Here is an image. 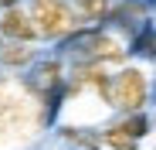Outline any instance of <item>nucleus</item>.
Returning <instances> with one entry per match:
<instances>
[{"label": "nucleus", "mask_w": 156, "mask_h": 150, "mask_svg": "<svg viewBox=\"0 0 156 150\" xmlns=\"http://www.w3.org/2000/svg\"><path fill=\"white\" fill-rule=\"evenodd\" d=\"M48 130L41 103L10 79L0 75V150H24L34 137Z\"/></svg>", "instance_id": "f257e3e1"}, {"label": "nucleus", "mask_w": 156, "mask_h": 150, "mask_svg": "<svg viewBox=\"0 0 156 150\" xmlns=\"http://www.w3.org/2000/svg\"><path fill=\"white\" fill-rule=\"evenodd\" d=\"M153 103V79L139 68V65H122L119 72H112L109 82V109L115 113H143Z\"/></svg>", "instance_id": "f03ea898"}, {"label": "nucleus", "mask_w": 156, "mask_h": 150, "mask_svg": "<svg viewBox=\"0 0 156 150\" xmlns=\"http://www.w3.org/2000/svg\"><path fill=\"white\" fill-rule=\"evenodd\" d=\"M31 17L41 41H55V44L68 38L75 28H82L68 0H31Z\"/></svg>", "instance_id": "7ed1b4c3"}, {"label": "nucleus", "mask_w": 156, "mask_h": 150, "mask_svg": "<svg viewBox=\"0 0 156 150\" xmlns=\"http://www.w3.org/2000/svg\"><path fill=\"white\" fill-rule=\"evenodd\" d=\"M153 130V119L149 113H119V119H112L105 130H102V147H109V150H129V147H136L146 133Z\"/></svg>", "instance_id": "20e7f679"}, {"label": "nucleus", "mask_w": 156, "mask_h": 150, "mask_svg": "<svg viewBox=\"0 0 156 150\" xmlns=\"http://www.w3.org/2000/svg\"><path fill=\"white\" fill-rule=\"evenodd\" d=\"M149 10H153V0H115L102 28H112V31H119V38L129 41L149 21Z\"/></svg>", "instance_id": "39448f33"}, {"label": "nucleus", "mask_w": 156, "mask_h": 150, "mask_svg": "<svg viewBox=\"0 0 156 150\" xmlns=\"http://www.w3.org/2000/svg\"><path fill=\"white\" fill-rule=\"evenodd\" d=\"M0 38L4 41H41L37 28H34V17L31 10H24V7H10V10H0Z\"/></svg>", "instance_id": "423d86ee"}, {"label": "nucleus", "mask_w": 156, "mask_h": 150, "mask_svg": "<svg viewBox=\"0 0 156 150\" xmlns=\"http://www.w3.org/2000/svg\"><path fill=\"white\" fill-rule=\"evenodd\" d=\"M37 58H41V51L27 41H4L0 44V68H7V72H27Z\"/></svg>", "instance_id": "0eeeda50"}, {"label": "nucleus", "mask_w": 156, "mask_h": 150, "mask_svg": "<svg viewBox=\"0 0 156 150\" xmlns=\"http://www.w3.org/2000/svg\"><path fill=\"white\" fill-rule=\"evenodd\" d=\"M129 44V55L133 58H146V62H156V24H153V17L143 24V28L126 41Z\"/></svg>", "instance_id": "6e6552de"}, {"label": "nucleus", "mask_w": 156, "mask_h": 150, "mask_svg": "<svg viewBox=\"0 0 156 150\" xmlns=\"http://www.w3.org/2000/svg\"><path fill=\"white\" fill-rule=\"evenodd\" d=\"M68 4L75 10L78 24H105V17H109L115 0H68Z\"/></svg>", "instance_id": "1a4fd4ad"}, {"label": "nucleus", "mask_w": 156, "mask_h": 150, "mask_svg": "<svg viewBox=\"0 0 156 150\" xmlns=\"http://www.w3.org/2000/svg\"><path fill=\"white\" fill-rule=\"evenodd\" d=\"M58 140L78 150H102V130H82V126H58Z\"/></svg>", "instance_id": "9d476101"}, {"label": "nucleus", "mask_w": 156, "mask_h": 150, "mask_svg": "<svg viewBox=\"0 0 156 150\" xmlns=\"http://www.w3.org/2000/svg\"><path fill=\"white\" fill-rule=\"evenodd\" d=\"M10 7H20V0H0V10H10Z\"/></svg>", "instance_id": "9b49d317"}, {"label": "nucleus", "mask_w": 156, "mask_h": 150, "mask_svg": "<svg viewBox=\"0 0 156 150\" xmlns=\"http://www.w3.org/2000/svg\"><path fill=\"white\" fill-rule=\"evenodd\" d=\"M129 150H139V147H129Z\"/></svg>", "instance_id": "f8f14e48"}, {"label": "nucleus", "mask_w": 156, "mask_h": 150, "mask_svg": "<svg viewBox=\"0 0 156 150\" xmlns=\"http://www.w3.org/2000/svg\"><path fill=\"white\" fill-rule=\"evenodd\" d=\"M0 44H4V38H0Z\"/></svg>", "instance_id": "ddd939ff"}]
</instances>
